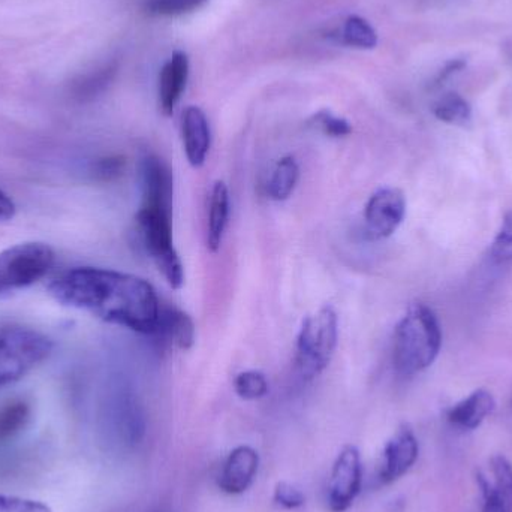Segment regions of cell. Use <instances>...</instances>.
I'll return each mask as SVG.
<instances>
[{"instance_id":"cell-25","label":"cell","mask_w":512,"mask_h":512,"mask_svg":"<svg viewBox=\"0 0 512 512\" xmlns=\"http://www.w3.org/2000/svg\"><path fill=\"white\" fill-rule=\"evenodd\" d=\"M490 258L498 264L512 261V210L504 216L501 230L496 234L490 248Z\"/></svg>"},{"instance_id":"cell-9","label":"cell","mask_w":512,"mask_h":512,"mask_svg":"<svg viewBox=\"0 0 512 512\" xmlns=\"http://www.w3.org/2000/svg\"><path fill=\"white\" fill-rule=\"evenodd\" d=\"M418 454H420V444L417 436L411 427L403 424L385 445L379 480L384 484L399 480L411 471L418 460Z\"/></svg>"},{"instance_id":"cell-1","label":"cell","mask_w":512,"mask_h":512,"mask_svg":"<svg viewBox=\"0 0 512 512\" xmlns=\"http://www.w3.org/2000/svg\"><path fill=\"white\" fill-rule=\"evenodd\" d=\"M51 297L63 306L141 334H155L161 301L147 280L98 267H75L51 280Z\"/></svg>"},{"instance_id":"cell-30","label":"cell","mask_w":512,"mask_h":512,"mask_svg":"<svg viewBox=\"0 0 512 512\" xmlns=\"http://www.w3.org/2000/svg\"><path fill=\"white\" fill-rule=\"evenodd\" d=\"M466 65H468V62H466L465 59L450 60V62L441 69V72H439L435 81H433V87L442 86L448 78L453 77L457 72L463 71V69L466 68Z\"/></svg>"},{"instance_id":"cell-17","label":"cell","mask_w":512,"mask_h":512,"mask_svg":"<svg viewBox=\"0 0 512 512\" xmlns=\"http://www.w3.org/2000/svg\"><path fill=\"white\" fill-rule=\"evenodd\" d=\"M230 218V191L224 182H216L210 195L209 222H207V248L216 254L224 242Z\"/></svg>"},{"instance_id":"cell-16","label":"cell","mask_w":512,"mask_h":512,"mask_svg":"<svg viewBox=\"0 0 512 512\" xmlns=\"http://www.w3.org/2000/svg\"><path fill=\"white\" fill-rule=\"evenodd\" d=\"M167 345L188 351L195 343V324L191 316L176 307H161L155 334Z\"/></svg>"},{"instance_id":"cell-15","label":"cell","mask_w":512,"mask_h":512,"mask_svg":"<svg viewBox=\"0 0 512 512\" xmlns=\"http://www.w3.org/2000/svg\"><path fill=\"white\" fill-rule=\"evenodd\" d=\"M496 400L490 391L480 388L448 411L447 418L462 430H475L495 411Z\"/></svg>"},{"instance_id":"cell-24","label":"cell","mask_w":512,"mask_h":512,"mask_svg":"<svg viewBox=\"0 0 512 512\" xmlns=\"http://www.w3.org/2000/svg\"><path fill=\"white\" fill-rule=\"evenodd\" d=\"M310 125L324 132L328 137L342 138L351 134L352 126L348 120L343 117L336 116L328 110L318 111L315 116L310 119Z\"/></svg>"},{"instance_id":"cell-14","label":"cell","mask_w":512,"mask_h":512,"mask_svg":"<svg viewBox=\"0 0 512 512\" xmlns=\"http://www.w3.org/2000/svg\"><path fill=\"white\" fill-rule=\"evenodd\" d=\"M189 77L188 54L176 51L162 66L159 74V108L171 116L182 98Z\"/></svg>"},{"instance_id":"cell-3","label":"cell","mask_w":512,"mask_h":512,"mask_svg":"<svg viewBox=\"0 0 512 512\" xmlns=\"http://www.w3.org/2000/svg\"><path fill=\"white\" fill-rule=\"evenodd\" d=\"M54 343L35 328L0 324V388L14 384L44 363Z\"/></svg>"},{"instance_id":"cell-8","label":"cell","mask_w":512,"mask_h":512,"mask_svg":"<svg viewBox=\"0 0 512 512\" xmlns=\"http://www.w3.org/2000/svg\"><path fill=\"white\" fill-rule=\"evenodd\" d=\"M363 468H361L360 451L357 448L345 447L337 457L331 472L328 487V507L333 512H345L354 504L361 490Z\"/></svg>"},{"instance_id":"cell-10","label":"cell","mask_w":512,"mask_h":512,"mask_svg":"<svg viewBox=\"0 0 512 512\" xmlns=\"http://www.w3.org/2000/svg\"><path fill=\"white\" fill-rule=\"evenodd\" d=\"M141 206L173 213L174 177L159 156L149 155L141 162Z\"/></svg>"},{"instance_id":"cell-21","label":"cell","mask_w":512,"mask_h":512,"mask_svg":"<svg viewBox=\"0 0 512 512\" xmlns=\"http://www.w3.org/2000/svg\"><path fill=\"white\" fill-rule=\"evenodd\" d=\"M29 415V405L23 400H15L3 406L0 409V441H6L20 432L29 420Z\"/></svg>"},{"instance_id":"cell-27","label":"cell","mask_w":512,"mask_h":512,"mask_svg":"<svg viewBox=\"0 0 512 512\" xmlns=\"http://www.w3.org/2000/svg\"><path fill=\"white\" fill-rule=\"evenodd\" d=\"M0 512H53L42 502L0 495Z\"/></svg>"},{"instance_id":"cell-29","label":"cell","mask_w":512,"mask_h":512,"mask_svg":"<svg viewBox=\"0 0 512 512\" xmlns=\"http://www.w3.org/2000/svg\"><path fill=\"white\" fill-rule=\"evenodd\" d=\"M123 170V161L119 158L102 159L96 167V174L101 176L102 179H114L119 176Z\"/></svg>"},{"instance_id":"cell-12","label":"cell","mask_w":512,"mask_h":512,"mask_svg":"<svg viewBox=\"0 0 512 512\" xmlns=\"http://www.w3.org/2000/svg\"><path fill=\"white\" fill-rule=\"evenodd\" d=\"M182 137L189 164L194 168L203 167L212 146V132L209 119L201 108L194 105L186 108L182 117Z\"/></svg>"},{"instance_id":"cell-5","label":"cell","mask_w":512,"mask_h":512,"mask_svg":"<svg viewBox=\"0 0 512 512\" xmlns=\"http://www.w3.org/2000/svg\"><path fill=\"white\" fill-rule=\"evenodd\" d=\"M171 219L173 213L141 206L138 210L137 225L144 249L155 261L159 273H162L171 288L179 289L185 282V270L174 248Z\"/></svg>"},{"instance_id":"cell-19","label":"cell","mask_w":512,"mask_h":512,"mask_svg":"<svg viewBox=\"0 0 512 512\" xmlns=\"http://www.w3.org/2000/svg\"><path fill=\"white\" fill-rule=\"evenodd\" d=\"M436 119L448 125L466 126L472 120V107L459 93L450 92L435 102L432 108Z\"/></svg>"},{"instance_id":"cell-13","label":"cell","mask_w":512,"mask_h":512,"mask_svg":"<svg viewBox=\"0 0 512 512\" xmlns=\"http://www.w3.org/2000/svg\"><path fill=\"white\" fill-rule=\"evenodd\" d=\"M259 456L251 447H239L228 456L219 477V487L228 495L245 493L254 483Z\"/></svg>"},{"instance_id":"cell-18","label":"cell","mask_w":512,"mask_h":512,"mask_svg":"<svg viewBox=\"0 0 512 512\" xmlns=\"http://www.w3.org/2000/svg\"><path fill=\"white\" fill-rule=\"evenodd\" d=\"M300 179V167L292 156L279 159L267 182V197L273 201H285L291 197Z\"/></svg>"},{"instance_id":"cell-26","label":"cell","mask_w":512,"mask_h":512,"mask_svg":"<svg viewBox=\"0 0 512 512\" xmlns=\"http://www.w3.org/2000/svg\"><path fill=\"white\" fill-rule=\"evenodd\" d=\"M206 0H147L149 14L182 15L200 8Z\"/></svg>"},{"instance_id":"cell-31","label":"cell","mask_w":512,"mask_h":512,"mask_svg":"<svg viewBox=\"0 0 512 512\" xmlns=\"http://www.w3.org/2000/svg\"><path fill=\"white\" fill-rule=\"evenodd\" d=\"M15 212L17 209H15L14 201L0 189V222L11 221L14 219Z\"/></svg>"},{"instance_id":"cell-7","label":"cell","mask_w":512,"mask_h":512,"mask_svg":"<svg viewBox=\"0 0 512 512\" xmlns=\"http://www.w3.org/2000/svg\"><path fill=\"white\" fill-rule=\"evenodd\" d=\"M405 216V194L397 188L378 189L364 209V234L372 242L388 239L399 230Z\"/></svg>"},{"instance_id":"cell-20","label":"cell","mask_w":512,"mask_h":512,"mask_svg":"<svg viewBox=\"0 0 512 512\" xmlns=\"http://www.w3.org/2000/svg\"><path fill=\"white\" fill-rule=\"evenodd\" d=\"M343 41L351 47L364 48V50H372L378 44V35L376 30L370 26L369 21L358 15H351L345 21L343 26Z\"/></svg>"},{"instance_id":"cell-28","label":"cell","mask_w":512,"mask_h":512,"mask_svg":"<svg viewBox=\"0 0 512 512\" xmlns=\"http://www.w3.org/2000/svg\"><path fill=\"white\" fill-rule=\"evenodd\" d=\"M274 502H277L280 507L286 508V510H297V508L303 507L304 496L300 490L295 489L291 484L279 483L274 489Z\"/></svg>"},{"instance_id":"cell-6","label":"cell","mask_w":512,"mask_h":512,"mask_svg":"<svg viewBox=\"0 0 512 512\" xmlns=\"http://www.w3.org/2000/svg\"><path fill=\"white\" fill-rule=\"evenodd\" d=\"M56 254L45 243L27 242L0 252V295L20 291L50 273Z\"/></svg>"},{"instance_id":"cell-4","label":"cell","mask_w":512,"mask_h":512,"mask_svg":"<svg viewBox=\"0 0 512 512\" xmlns=\"http://www.w3.org/2000/svg\"><path fill=\"white\" fill-rule=\"evenodd\" d=\"M337 339L339 319L333 307H321L304 319L295 351V366L301 378L310 381L327 369L336 351Z\"/></svg>"},{"instance_id":"cell-22","label":"cell","mask_w":512,"mask_h":512,"mask_svg":"<svg viewBox=\"0 0 512 512\" xmlns=\"http://www.w3.org/2000/svg\"><path fill=\"white\" fill-rule=\"evenodd\" d=\"M114 74H116V66L108 65L92 74L84 75L80 80L75 81L74 95L80 99H90L99 95L111 83Z\"/></svg>"},{"instance_id":"cell-2","label":"cell","mask_w":512,"mask_h":512,"mask_svg":"<svg viewBox=\"0 0 512 512\" xmlns=\"http://www.w3.org/2000/svg\"><path fill=\"white\" fill-rule=\"evenodd\" d=\"M442 327L432 307L412 303L394 331L393 363L403 376L429 369L442 348Z\"/></svg>"},{"instance_id":"cell-11","label":"cell","mask_w":512,"mask_h":512,"mask_svg":"<svg viewBox=\"0 0 512 512\" xmlns=\"http://www.w3.org/2000/svg\"><path fill=\"white\" fill-rule=\"evenodd\" d=\"M490 475L478 474L477 483L483 493L481 512H512V465L504 456L490 460Z\"/></svg>"},{"instance_id":"cell-23","label":"cell","mask_w":512,"mask_h":512,"mask_svg":"<svg viewBox=\"0 0 512 512\" xmlns=\"http://www.w3.org/2000/svg\"><path fill=\"white\" fill-rule=\"evenodd\" d=\"M234 390L245 400L262 399L268 393V382L258 370L242 372L234 379Z\"/></svg>"}]
</instances>
